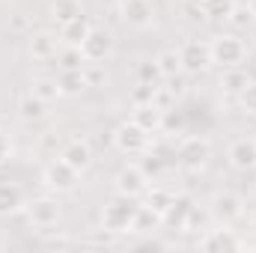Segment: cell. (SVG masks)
I'll use <instances>...</instances> for the list:
<instances>
[{"instance_id": "obj_1", "label": "cell", "mask_w": 256, "mask_h": 253, "mask_svg": "<svg viewBox=\"0 0 256 253\" xmlns=\"http://www.w3.org/2000/svg\"><path fill=\"white\" fill-rule=\"evenodd\" d=\"M137 212H140V206H134L131 196L116 194V196H114L110 202H104V208H102V230H104V232H114V236L134 232Z\"/></svg>"}, {"instance_id": "obj_2", "label": "cell", "mask_w": 256, "mask_h": 253, "mask_svg": "<svg viewBox=\"0 0 256 253\" xmlns=\"http://www.w3.org/2000/svg\"><path fill=\"white\" fill-rule=\"evenodd\" d=\"M208 54H212V66L220 68H238L248 60V45L236 36V33H218L208 42Z\"/></svg>"}, {"instance_id": "obj_3", "label": "cell", "mask_w": 256, "mask_h": 253, "mask_svg": "<svg viewBox=\"0 0 256 253\" xmlns=\"http://www.w3.org/2000/svg\"><path fill=\"white\" fill-rule=\"evenodd\" d=\"M42 185L48 190H54V194H68V190H74L80 185V173L72 164H66L63 158H54L42 170Z\"/></svg>"}, {"instance_id": "obj_4", "label": "cell", "mask_w": 256, "mask_h": 253, "mask_svg": "<svg viewBox=\"0 0 256 253\" xmlns=\"http://www.w3.org/2000/svg\"><path fill=\"white\" fill-rule=\"evenodd\" d=\"M24 212H27V220H30L33 226H39V230L57 226V220H60V214H63L60 200H57V196H48V194L33 196V200L24 206Z\"/></svg>"}, {"instance_id": "obj_5", "label": "cell", "mask_w": 256, "mask_h": 253, "mask_svg": "<svg viewBox=\"0 0 256 253\" xmlns=\"http://www.w3.org/2000/svg\"><path fill=\"white\" fill-rule=\"evenodd\" d=\"M208 158H212V143L206 137H182V143L176 149V161L185 170H191V173L202 170L208 164Z\"/></svg>"}, {"instance_id": "obj_6", "label": "cell", "mask_w": 256, "mask_h": 253, "mask_svg": "<svg viewBox=\"0 0 256 253\" xmlns=\"http://www.w3.org/2000/svg\"><path fill=\"white\" fill-rule=\"evenodd\" d=\"M114 146L122 155H146L149 152V131H143L137 122L128 120L114 131Z\"/></svg>"}, {"instance_id": "obj_7", "label": "cell", "mask_w": 256, "mask_h": 253, "mask_svg": "<svg viewBox=\"0 0 256 253\" xmlns=\"http://www.w3.org/2000/svg\"><path fill=\"white\" fill-rule=\"evenodd\" d=\"M116 12H120V21L126 27H134V30H146L155 21V3L152 0H120Z\"/></svg>"}, {"instance_id": "obj_8", "label": "cell", "mask_w": 256, "mask_h": 253, "mask_svg": "<svg viewBox=\"0 0 256 253\" xmlns=\"http://www.w3.org/2000/svg\"><path fill=\"white\" fill-rule=\"evenodd\" d=\"M208 212H212V218H214L218 224L232 226V224L244 214V202H242V196H238V194H232V190H218V194L212 196Z\"/></svg>"}, {"instance_id": "obj_9", "label": "cell", "mask_w": 256, "mask_h": 253, "mask_svg": "<svg viewBox=\"0 0 256 253\" xmlns=\"http://www.w3.org/2000/svg\"><path fill=\"white\" fill-rule=\"evenodd\" d=\"M80 51H84V60L86 63H104L114 54V36H110V30L92 27L86 33V39L80 42Z\"/></svg>"}, {"instance_id": "obj_10", "label": "cell", "mask_w": 256, "mask_h": 253, "mask_svg": "<svg viewBox=\"0 0 256 253\" xmlns=\"http://www.w3.org/2000/svg\"><path fill=\"white\" fill-rule=\"evenodd\" d=\"M63 42H60V33H51V30H36L27 36V54L36 60V63H48L60 54Z\"/></svg>"}, {"instance_id": "obj_11", "label": "cell", "mask_w": 256, "mask_h": 253, "mask_svg": "<svg viewBox=\"0 0 256 253\" xmlns=\"http://www.w3.org/2000/svg\"><path fill=\"white\" fill-rule=\"evenodd\" d=\"M114 188H116V194H122V196L137 200V196H143L146 188H149V176L143 173V167H137V164H126V167L116 173Z\"/></svg>"}, {"instance_id": "obj_12", "label": "cell", "mask_w": 256, "mask_h": 253, "mask_svg": "<svg viewBox=\"0 0 256 253\" xmlns=\"http://www.w3.org/2000/svg\"><path fill=\"white\" fill-rule=\"evenodd\" d=\"M179 57H182V72L185 74H200V72H208L212 68V54H208V42H200L191 39L179 48Z\"/></svg>"}, {"instance_id": "obj_13", "label": "cell", "mask_w": 256, "mask_h": 253, "mask_svg": "<svg viewBox=\"0 0 256 253\" xmlns=\"http://www.w3.org/2000/svg\"><path fill=\"white\" fill-rule=\"evenodd\" d=\"M244 242L236 236V230H230L226 224H220V230H208L200 238V250L202 253H224V250H242Z\"/></svg>"}, {"instance_id": "obj_14", "label": "cell", "mask_w": 256, "mask_h": 253, "mask_svg": "<svg viewBox=\"0 0 256 253\" xmlns=\"http://www.w3.org/2000/svg\"><path fill=\"white\" fill-rule=\"evenodd\" d=\"M226 161H230L232 170H242V173L254 170L256 167V140L254 137H238V140H232L230 149H226Z\"/></svg>"}, {"instance_id": "obj_15", "label": "cell", "mask_w": 256, "mask_h": 253, "mask_svg": "<svg viewBox=\"0 0 256 253\" xmlns=\"http://www.w3.org/2000/svg\"><path fill=\"white\" fill-rule=\"evenodd\" d=\"M191 208H194L191 196H173L170 206H167L164 214H161V224H164L167 230H179V232H185V224H188Z\"/></svg>"}, {"instance_id": "obj_16", "label": "cell", "mask_w": 256, "mask_h": 253, "mask_svg": "<svg viewBox=\"0 0 256 253\" xmlns=\"http://www.w3.org/2000/svg\"><path fill=\"white\" fill-rule=\"evenodd\" d=\"M60 158H63L66 164H72L78 173H84L92 164V149H90L86 140H68L63 149H60Z\"/></svg>"}, {"instance_id": "obj_17", "label": "cell", "mask_w": 256, "mask_h": 253, "mask_svg": "<svg viewBox=\"0 0 256 253\" xmlns=\"http://www.w3.org/2000/svg\"><path fill=\"white\" fill-rule=\"evenodd\" d=\"M27 200H24V190L12 182H0V218H12L18 212H24Z\"/></svg>"}, {"instance_id": "obj_18", "label": "cell", "mask_w": 256, "mask_h": 253, "mask_svg": "<svg viewBox=\"0 0 256 253\" xmlns=\"http://www.w3.org/2000/svg\"><path fill=\"white\" fill-rule=\"evenodd\" d=\"M161 120H164V110L155 108L152 102H146V104H134V110H131V122H137V126L143 128V131H149V134L161 131Z\"/></svg>"}, {"instance_id": "obj_19", "label": "cell", "mask_w": 256, "mask_h": 253, "mask_svg": "<svg viewBox=\"0 0 256 253\" xmlns=\"http://www.w3.org/2000/svg\"><path fill=\"white\" fill-rule=\"evenodd\" d=\"M18 116H21L24 122H39V120L48 116V102H42V98L33 96V92H24V96L18 98Z\"/></svg>"}, {"instance_id": "obj_20", "label": "cell", "mask_w": 256, "mask_h": 253, "mask_svg": "<svg viewBox=\"0 0 256 253\" xmlns=\"http://www.w3.org/2000/svg\"><path fill=\"white\" fill-rule=\"evenodd\" d=\"M57 84H60V92H63L66 98H78L84 90H90L86 78H84V68H60Z\"/></svg>"}, {"instance_id": "obj_21", "label": "cell", "mask_w": 256, "mask_h": 253, "mask_svg": "<svg viewBox=\"0 0 256 253\" xmlns=\"http://www.w3.org/2000/svg\"><path fill=\"white\" fill-rule=\"evenodd\" d=\"M90 30H92V24L86 21V15H80V18H74V21H66V24H60V42L80 48V42L86 39Z\"/></svg>"}, {"instance_id": "obj_22", "label": "cell", "mask_w": 256, "mask_h": 253, "mask_svg": "<svg viewBox=\"0 0 256 253\" xmlns=\"http://www.w3.org/2000/svg\"><path fill=\"white\" fill-rule=\"evenodd\" d=\"M84 15V3L80 0H51V18L57 24H66V21H74Z\"/></svg>"}, {"instance_id": "obj_23", "label": "cell", "mask_w": 256, "mask_h": 253, "mask_svg": "<svg viewBox=\"0 0 256 253\" xmlns=\"http://www.w3.org/2000/svg\"><path fill=\"white\" fill-rule=\"evenodd\" d=\"M155 66L161 72V78H179L182 74V57H179V48H167L155 57Z\"/></svg>"}, {"instance_id": "obj_24", "label": "cell", "mask_w": 256, "mask_h": 253, "mask_svg": "<svg viewBox=\"0 0 256 253\" xmlns=\"http://www.w3.org/2000/svg\"><path fill=\"white\" fill-rule=\"evenodd\" d=\"M30 92L33 96H39L42 102H57V98H63V92H60V84H57V78H36L33 84H30Z\"/></svg>"}, {"instance_id": "obj_25", "label": "cell", "mask_w": 256, "mask_h": 253, "mask_svg": "<svg viewBox=\"0 0 256 253\" xmlns=\"http://www.w3.org/2000/svg\"><path fill=\"white\" fill-rule=\"evenodd\" d=\"M143 196H146V202H143V206L161 218V214H164V208L170 206V200H173L176 194H170L167 188H158V185H155V188H146V194H143Z\"/></svg>"}, {"instance_id": "obj_26", "label": "cell", "mask_w": 256, "mask_h": 253, "mask_svg": "<svg viewBox=\"0 0 256 253\" xmlns=\"http://www.w3.org/2000/svg\"><path fill=\"white\" fill-rule=\"evenodd\" d=\"M254 21H256V15H254V9H250V3H232V9H230V15H226V24H230V27L248 30Z\"/></svg>"}, {"instance_id": "obj_27", "label": "cell", "mask_w": 256, "mask_h": 253, "mask_svg": "<svg viewBox=\"0 0 256 253\" xmlns=\"http://www.w3.org/2000/svg\"><path fill=\"white\" fill-rule=\"evenodd\" d=\"M196 6H200V12H202V18H212V21H226V15H230V9H232V0H196Z\"/></svg>"}, {"instance_id": "obj_28", "label": "cell", "mask_w": 256, "mask_h": 253, "mask_svg": "<svg viewBox=\"0 0 256 253\" xmlns=\"http://www.w3.org/2000/svg\"><path fill=\"white\" fill-rule=\"evenodd\" d=\"M248 84H250V78L242 72V66L238 68H224V74H220V90H226V92H242Z\"/></svg>"}, {"instance_id": "obj_29", "label": "cell", "mask_w": 256, "mask_h": 253, "mask_svg": "<svg viewBox=\"0 0 256 253\" xmlns=\"http://www.w3.org/2000/svg\"><path fill=\"white\" fill-rule=\"evenodd\" d=\"M161 131H167V134H185V131H188V116H185V110H176V108L164 110Z\"/></svg>"}, {"instance_id": "obj_30", "label": "cell", "mask_w": 256, "mask_h": 253, "mask_svg": "<svg viewBox=\"0 0 256 253\" xmlns=\"http://www.w3.org/2000/svg\"><path fill=\"white\" fill-rule=\"evenodd\" d=\"M86 60H84V51L78 45H63L60 48V68H84Z\"/></svg>"}, {"instance_id": "obj_31", "label": "cell", "mask_w": 256, "mask_h": 253, "mask_svg": "<svg viewBox=\"0 0 256 253\" xmlns=\"http://www.w3.org/2000/svg\"><path fill=\"white\" fill-rule=\"evenodd\" d=\"M84 78H86V86H108V72L102 68V63H86Z\"/></svg>"}, {"instance_id": "obj_32", "label": "cell", "mask_w": 256, "mask_h": 253, "mask_svg": "<svg viewBox=\"0 0 256 253\" xmlns=\"http://www.w3.org/2000/svg\"><path fill=\"white\" fill-rule=\"evenodd\" d=\"M152 104L161 108V110L176 108V92H173V86H155V92H152Z\"/></svg>"}, {"instance_id": "obj_33", "label": "cell", "mask_w": 256, "mask_h": 253, "mask_svg": "<svg viewBox=\"0 0 256 253\" xmlns=\"http://www.w3.org/2000/svg\"><path fill=\"white\" fill-rule=\"evenodd\" d=\"M238 108H242L244 114L256 116V80H250V84L238 92Z\"/></svg>"}, {"instance_id": "obj_34", "label": "cell", "mask_w": 256, "mask_h": 253, "mask_svg": "<svg viewBox=\"0 0 256 253\" xmlns=\"http://www.w3.org/2000/svg\"><path fill=\"white\" fill-rule=\"evenodd\" d=\"M155 86L158 84H137V90L131 92V104H146V102H152V92H155Z\"/></svg>"}, {"instance_id": "obj_35", "label": "cell", "mask_w": 256, "mask_h": 253, "mask_svg": "<svg viewBox=\"0 0 256 253\" xmlns=\"http://www.w3.org/2000/svg\"><path fill=\"white\" fill-rule=\"evenodd\" d=\"M12 155H15V143H12V134L0 128V164H6Z\"/></svg>"}, {"instance_id": "obj_36", "label": "cell", "mask_w": 256, "mask_h": 253, "mask_svg": "<svg viewBox=\"0 0 256 253\" xmlns=\"http://www.w3.org/2000/svg\"><path fill=\"white\" fill-rule=\"evenodd\" d=\"M137 78H140L143 84H155V80L161 78V72H158L155 60H152V63H143V66H140V68H137Z\"/></svg>"}, {"instance_id": "obj_37", "label": "cell", "mask_w": 256, "mask_h": 253, "mask_svg": "<svg viewBox=\"0 0 256 253\" xmlns=\"http://www.w3.org/2000/svg\"><path fill=\"white\" fill-rule=\"evenodd\" d=\"M161 170H164V161L149 152V158L143 161V173H146V176H155V173H161Z\"/></svg>"}, {"instance_id": "obj_38", "label": "cell", "mask_w": 256, "mask_h": 253, "mask_svg": "<svg viewBox=\"0 0 256 253\" xmlns=\"http://www.w3.org/2000/svg\"><path fill=\"white\" fill-rule=\"evenodd\" d=\"M27 27V18L24 15H15V21H12V30H24Z\"/></svg>"}, {"instance_id": "obj_39", "label": "cell", "mask_w": 256, "mask_h": 253, "mask_svg": "<svg viewBox=\"0 0 256 253\" xmlns=\"http://www.w3.org/2000/svg\"><path fill=\"white\" fill-rule=\"evenodd\" d=\"M250 9H254V15H256V0H250Z\"/></svg>"}, {"instance_id": "obj_40", "label": "cell", "mask_w": 256, "mask_h": 253, "mask_svg": "<svg viewBox=\"0 0 256 253\" xmlns=\"http://www.w3.org/2000/svg\"><path fill=\"white\" fill-rule=\"evenodd\" d=\"M98 3H120V0H98Z\"/></svg>"}, {"instance_id": "obj_41", "label": "cell", "mask_w": 256, "mask_h": 253, "mask_svg": "<svg viewBox=\"0 0 256 253\" xmlns=\"http://www.w3.org/2000/svg\"><path fill=\"white\" fill-rule=\"evenodd\" d=\"M254 140H256V137H254Z\"/></svg>"}]
</instances>
